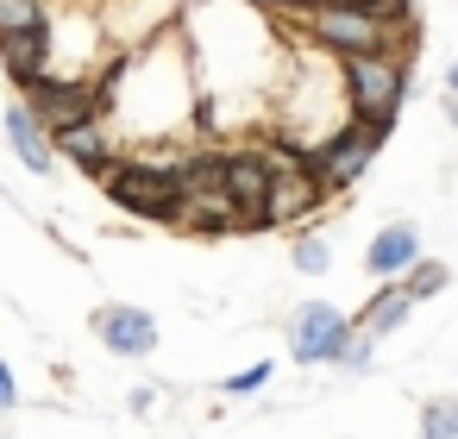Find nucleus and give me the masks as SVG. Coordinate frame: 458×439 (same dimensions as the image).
<instances>
[{
  "mask_svg": "<svg viewBox=\"0 0 458 439\" xmlns=\"http://www.w3.org/2000/svg\"><path fill=\"white\" fill-rule=\"evenodd\" d=\"M195 82L208 89V114L233 107V95L258 101L270 95V82H283V45L270 32V7L264 0H195V7L176 20Z\"/></svg>",
  "mask_w": 458,
  "mask_h": 439,
  "instance_id": "f257e3e1",
  "label": "nucleus"
},
{
  "mask_svg": "<svg viewBox=\"0 0 458 439\" xmlns=\"http://www.w3.org/2000/svg\"><path fill=\"white\" fill-rule=\"evenodd\" d=\"M101 107H107V126H126V139H145V145H164V139H182L189 126H201V114H195L201 82H195L182 32L170 26L164 38H151L139 51H120L101 70Z\"/></svg>",
  "mask_w": 458,
  "mask_h": 439,
  "instance_id": "f03ea898",
  "label": "nucleus"
},
{
  "mask_svg": "<svg viewBox=\"0 0 458 439\" xmlns=\"http://www.w3.org/2000/svg\"><path fill=\"white\" fill-rule=\"evenodd\" d=\"M276 20H295L308 45L333 51V57H370V51H389V57H414V26H389L377 20L358 0H264Z\"/></svg>",
  "mask_w": 458,
  "mask_h": 439,
  "instance_id": "7ed1b4c3",
  "label": "nucleus"
},
{
  "mask_svg": "<svg viewBox=\"0 0 458 439\" xmlns=\"http://www.w3.org/2000/svg\"><path fill=\"white\" fill-rule=\"evenodd\" d=\"M176 170H182V151H145V157H120L101 176V189H107L114 207H126L139 220L176 226L182 220V176Z\"/></svg>",
  "mask_w": 458,
  "mask_h": 439,
  "instance_id": "20e7f679",
  "label": "nucleus"
},
{
  "mask_svg": "<svg viewBox=\"0 0 458 439\" xmlns=\"http://www.w3.org/2000/svg\"><path fill=\"white\" fill-rule=\"evenodd\" d=\"M339 76H345L352 120H383V126H395V114H402V101H408V63H402V57H389V51L339 57Z\"/></svg>",
  "mask_w": 458,
  "mask_h": 439,
  "instance_id": "39448f33",
  "label": "nucleus"
},
{
  "mask_svg": "<svg viewBox=\"0 0 458 439\" xmlns=\"http://www.w3.org/2000/svg\"><path fill=\"white\" fill-rule=\"evenodd\" d=\"M389 132H395V126H383V120H352V126L333 132L320 151H308V170L320 176L327 201H333V195H352V189L370 176V164H377V151H383Z\"/></svg>",
  "mask_w": 458,
  "mask_h": 439,
  "instance_id": "423d86ee",
  "label": "nucleus"
},
{
  "mask_svg": "<svg viewBox=\"0 0 458 439\" xmlns=\"http://www.w3.org/2000/svg\"><path fill=\"white\" fill-rule=\"evenodd\" d=\"M352 333H358V320H352L345 308H333V301H301V308L289 314V358L308 364V370H314V364H333Z\"/></svg>",
  "mask_w": 458,
  "mask_h": 439,
  "instance_id": "0eeeda50",
  "label": "nucleus"
},
{
  "mask_svg": "<svg viewBox=\"0 0 458 439\" xmlns=\"http://www.w3.org/2000/svg\"><path fill=\"white\" fill-rule=\"evenodd\" d=\"M20 95H26V107H32L51 132H57V126H76V120H107V107H101V82L38 76V82H26Z\"/></svg>",
  "mask_w": 458,
  "mask_h": 439,
  "instance_id": "6e6552de",
  "label": "nucleus"
},
{
  "mask_svg": "<svg viewBox=\"0 0 458 439\" xmlns=\"http://www.w3.org/2000/svg\"><path fill=\"white\" fill-rule=\"evenodd\" d=\"M420 257H427V232H420L414 220H389V226H377L370 245H364V270H370L377 283H402Z\"/></svg>",
  "mask_w": 458,
  "mask_h": 439,
  "instance_id": "1a4fd4ad",
  "label": "nucleus"
},
{
  "mask_svg": "<svg viewBox=\"0 0 458 439\" xmlns=\"http://www.w3.org/2000/svg\"><path fill=\"white\" fill-rule=\"evenodd\" d=\"M95 339L114 351V358H151L157 351V320H151V308H132V301H107V308H95Z\"/></svg>",
  "mask_w": 458,
  "mask_h": 439,
  "instance_id": "9d476101",
  "label": "nucleus"
},
{
  "mask_svg": "<svg viewBox=\"0 0 458 439\" xmlns=\"http://www.w3.org/2000/svg\"><path fill=\"white\" fill-rule=\"evenodd\" d=\"M51 145H57V157H70L82 176H107V170L120 164V132H114L107 120H76V126H57V132H51Z\"/></svg>",
  "mask_w": 458,
  "mask_h": 439,
  "instance_id": "9b49d317",
  "label": "nucleus"
},
{
  "mask_svg": "<svg viewBox=\"0 0 458 439\" xmlns=\"http://www.w3.org/2000/svg\"><path fill=\"white\" fill-rule=\"evenodd\" d=\"M314 207H327V189H320V176H314L308 164H295V170H276V182H270V201H264V220H270V226H301V220H314Z\"/></svg>",
  "mask_w": 458,
  "mask_h": 439,
  "instance_id": "f8f14e48",
  "label": "nucleus"
},
{
  "mask_svg": "<svg viewBox=\"0 0 458 439\" xmlns=\"http://www.w3.org/2000/svg\"><path fill=\"white\" fill-rule=\"evenodd\" d=\"M0 132H7V145H13V157L32 170V176H51L57 170V145H51V126L26 107V95L20 101H7V114H0Z\"/></svg>",
  "mask_w": 458,
  "mask_h": 439,
  "instance_id": "ddd939ff",
  "label": "nucleus"
},
{
  "mask_svg": "<svg viewBox=\"0 0 458 439\" xmlns=\"http://www.w3.org/2000/svg\"><path fill=\"white\" fill-rule=\"evenodd\" d=\"M270 182H276V170H270V157H264L258 145L226 151V189H233L239 207H264V201H270Z\"/></svg>",
  "mask_w": 458,
  "mask_h": 439,
  "instance_id": "4468645a",
  "label": "nucleus"
},
{
  "mask_svg": "<svg viewBox=\"0 0 458 439\" xmlns=\"http://www.w3.org/2000/svg\"><path fill=\"white\" fill-rule=\"evenodd\" d=\"M0 63H7L13 89L38 82V76L51 70V32L38 26V32H13V38H0Z\"/></svg>",
  "mask_w": 458,
  "mask_h": 439,
  "instance_id": "2eb2a0df",
  "label": "nucleus"
},
{
  "mask_svg": "<svg viewBox=\"0 0 458 439\" xmlns=\"http://www.w3.org/2000/svg\"><path fill=\"white\" fill-rule=\"evenodd\" d=\"M408 314H414V295H408L402 283H383V289L364 301L358 326H364L370 339H389V333H402V326H408Z\"/></svg>",
  "mask_w": 458,
  "mask_h": 439,
  "instance_id": "dca6fc26",
  "label": "nucleus"
},
{
  "mask_svg": "<svg viewBox=\"0 0 458 439\" xmlns=\"http://www.w3.org/2000/svg\"><path fill=\"white\" fill-rule=\"evenodd\" d=\"M51 20V0H0V38L13 32H38Z\"/></svg>",
  "mask_w": 458,
  "mask_h": 439,
  "instance_id": "f3484780",
  "label": "nucleus"
},
{
  "mask_svg": "<svg viewBox=\"0 0 458 439\" xmlns=\"http://www.w3.org/2000/svg\"><path fill=\"white\" fill-rule=\"evenodd\" d=\"M289 264H295L301 276H327V270H333V239H327V232H301V239L289 245Z\"/></svg>",
  "mask_w": 458,
  "mask_h": 439,
  "instance_id": "a211bd4d",
  "label": "nucleus"
},
{
  "mask_svg": "<svg viewBox=\"0 0 458 439\" xmlns=\"http://www.w3.org/2000/svg\"><path fill=\"white\" fill-rule=\"evenodd\" d=\"M402 289H408L414 301H433V295H445V289H452V264H439V257H420V264L402 276Z\"/></svg>",
  "mask_w": 458,
  "mask_h": 439,
  "instance_id": "6ab92c4d",
  "label": "nucleus"
},
{
  "mask_svg": "<svg viewBox=\"0 0 458 439\" xmlns=\"http://www.w3.org/2000/svg\"><path fill=\"white\" fill-rule=\"evenodd\" d=\"M377 345H383V339H370V333L358 326V333L345 339V351L333 358V370H339V376H370V370H377Z\"/></svg>",
  "mask_w": 458,
  "mask_h": 439,
  "instance_id": "aec40b11",
  "label": "nucleus"
},
{
  "mask_svg": "<svg viewBox=\"0 0 458 439\" xmlns=\"http://www.w3.org/2000/svg\"><path fill=\"white\" fill-rule=\"evenodd\" d=\"M420 439H458V395H433L420 408Z\"/></svg>",
  "mask_w": 458,
  "mask_h": 439,
  "instance_id": "412c9836",
  "label": "nucleus"
},
{
  "mask_svg": "<svg viewBox=\"0 0 458 439\" xmlns=\"http://www.w3.org/2000/svg\"><path fill=\"white\" fill-rule=\"evenodd\" d=\"M270 376H276V364L270 358H258V364H245V370H233V376H220V395H264L270 389Z\"/></svg>",
  "mask_w": 458,
  "mask_h": 439,
  "instance_id": "4be33fe9",
  "label": "nucleus"
},
{
  "mask_svg": "<svg viewBox=\"0 0 458 439\" xmlns=\"http://www.w3.org/2000/svg\"><path fill=\"white\" fill-rule=\"evenodd\" d=\"M358 7H370V13L389 20V26H414V0H358Z\"/></svg>",
  "mask_w": 458,
  "mask_h": 439,
  "instance_id": "5701e85b",
  "label": "nucleus"
},
{
  "mask_svg": "<svg viewBox=\"0 0 458 439\" xmlns=\"http://www.w3.org/2000/svg\"><path fill=\"white\" fill-rule=\"evenodd\" d=\"M20 408V383H13V364L0 358V414H13Z\"/></svg>",
  "mask_w": 458,
  "mask_h": 439,
  "instance_id": "b1692460",
  "label": "nucleus"
},
{
  "mask_svg": "<svg viewBox=\"0 0 458 439\" xmlns=\"http://www.w3.org/2000/svg\"><path fill=\"white\" fill-rule=\"evenodd\" d=\"M126 408H132V414H151V408H157V389H151V383L126 389Z\"/></svg>",
  "mask_w": 458,
  "mask_h": 439,
  "instance_id": "393cba45",
  "label": "nucleus"
},
{
  "mask_svg": "<svg viewBox=\"0 0 458 439\" xmlns=\"http://www.w3.org/2000/svg\"><path fill=\"white\" fill-rule=\"evenodd\" d=\"M445 126L458 132V95H445Z\"/></svg>",
  "mask_w": 458,
  "mask_h": 439,
  "instance_id": "a878e982",
  "label": "nucleus"
},
{
  "mask_svg": "<svg viewBox=\"0 0 458 439\" xmlns=\"http://www.w3.org/2000/svg\"><path fill=\"white\" fill-rule=\"evenodd\" d=\"M445 95H458V57L445 63Z\"/></svg>",
  "mask_w": 458,
  "mask_h": 439,
  "instance_id": "bb28decb",
  "label": "nucleus"
},
{
  "mask_svg": "<svg viewBox=\"0 0 458 439\" xmlns=\"http://www.w3.org/2000/svg\"><path fill=\"white\" fill-rule=\"evenodd\" d=\"M0 439H13V433H0Z\"/></svg>",
  "mask_w": 458,
  "mask_h": 439,
  "instance_id": "cd10ccee",
  "label": "nucleus"
}]
</instances>
